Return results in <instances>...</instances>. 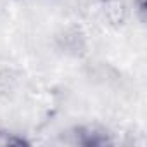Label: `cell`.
<instances>
[{
	"mask_svg": "<svg viewBox=\"0 0 147 147\" xmlns=\"http://www.w3.org/2000/svg\"><path fill=\"white\" fill-rule=\"evenodd\" d=\"M100 11H102L104 19L111 26H121L128 16V9L121 0H104Z\"/></svg>",
	"mask_w": 147,
	"mask_h": 147,
	"instance_id": "cell-1",
	"label": "cell"
},
{
	"mask_svg": "<svg viewBox=\"0 0 147 147\" xmlns=\"http://www.w3.org/2000/svg\"><path fill=\"white\" fill-rule=\"evenodd\" d=\"M76 142L82 144V145H87V147H97V145H104V144H109V138H107V133H104L102 130H97L94 126H82V128H76Z\"/></svg>",
	"mask_w": 147,
	"mask_h": 147,
	"instance_id": "cell-2",
	"label": "cell"
},
{
	"mask_svg": "<svg viewBox=\"0 0 147 147\" xmlns=\"http://www.w3.org/2000/svg\"><path fill=\"white\" fill-rule=\"evenodd\" d=\"M133 5H135L137 16L144 21V16H145V0H133Z\"/></svg>",
	"mask_w": 147,
	"mask_h": 147,
	"instance_id": "cell-3",
	"label": "cell"
}]
</instances>
